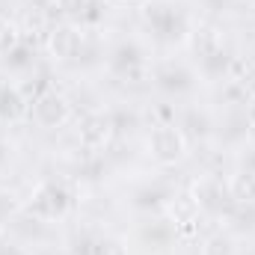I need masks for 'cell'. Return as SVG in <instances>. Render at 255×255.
Segmentation results:
<instances>
[{
  "instance_id": "21",
  "label": "cell",
  "mask_w": 255,
  "mask_h": 255,
  "mask_svg": "<svg viewBox=\"0 0 255 255\" xmlns=\"http://www.w3.org/2000/svg\"><path fill=\"white\" fill-rule=\"evenodd\" d=\"M107 119H110L113 133H128V130L136 128V116L133 113H125V110H113V113H107Z\"/></svg>"
},
{
  "instance_id": "13",
  "label": "cell",
  "mask_w": 255,
  "mask_h": 255,
  "mask_svg": "<svg viewBox=\"0 0 255 255\" xmlns=\"http://www.w3.org/2000/svg\"><path fill=\"white\" fill-rule=\"evenodd\" d=\"M229 223L235 232L255 235V202H235L229 211Z\"/></svg>"
},
{
  "instance_id": "15",
  "label": "cell",
  "mask_w": 255,
  "mask_h": 255,
  "mask_svg": "<svg viewBox=\"0 0 255 255\" xmlns=\"http://www.w3.org/2000/svg\"><path fill=\"white\" fill-rule=\"evenodd\" d=\"M229 193L235 202H255V172L253 169H241L238 175H232Z\"/></svg>"
},
{
  "instance_id": "12",
  "label": "cell",
  "mask_w": 255,
  "mask_h": 255,
  "mask_svg": "<svg viewBox=\"0 0 255 255\" xmlns=\"http://www.w3.org/2000/svg\"><path fill=\"white\" fill-rule=\"evenodd\" d=\"M110 133H113V128H110V119H107V116H89V119H83V125H80V139H83V145H89V148L104 145Z\"/></svg>"
},
{
  "instance_id": "5",
  "label": "cell",
  "mask_w": 255,
  "mask_h": 255,
  "mask_svg": "<svg viewBox=\"0 0 255 255\" xmlns=\"http://www.w3.org/2000/svg\"><path fill=\"white\" fill-rule=\"evenodd\" d=\"M193 202L199 205V211H208V214H229L235 205V199L229 193V181H223L217 175H202L193 184Z\"/></svg>"
},
{
  "instance_id": "14",
  "label": "cell",
  "mask_w": 255,
  "mask_h": 255,
  "mask_svg": "<svg viewBox=\"0 0 255 255\" xmlns=\"http://www.w3.org/2000/svg\"><path fill=\"white\" fill-rule=\"evenodd\" d=\"M172 235H175V226L169 223V220H151V223H145V229H142V241L151 247L154 244V250H163L169 241H172Z\"/></svg>"
},
{
  "instance_id": "20",
  "label": "cell",
  "mask_w": 255,
  "mask_h": 255,
  "mask_svg": "<svg viewBox=\"0 0 255 255\" xmlns=\"http://www.w3.org/2000/svg\"><path fill=\"white\" fill-rule=\"evenodd\" d=\"M21 42V33H18V27L12 24V21H6V18H0V57H6L15 45Z\"/></svg>"
},
{
  "instance_id": "10",
  "label": "cell",
  "mask_w": 255,
  "mask_h": 255,
  "mask_svg": "<svg viewBox=\"0 0 255 255\" xmlns=\"http://www.w3.org/2000/svg\"><path fill=\"white\" fill-rule=\"evenodd\" d=\"M172 199H175V193H172L169 184L154 181V184H142L139 190L133 193V208H136V211H148V214H154V211H163Z\"/></svg>"
},
{
  "instance_id": "1",
  "label": "cell",
  "mask_w": 255,
  "mask_h": 255,
  "mask_svg": "<svg viewBox=\"0 0 255 255\" xmlns=\"http://www.w3.org/2000/svg\"><path fill=\"white\" fill-rule=\"evenodd\" d=\"M142 21L151 33V39L163 48H175V45H184L187 36H190V21L187 15L175 6V3H166V0H151L142 6Z\"/></svg>"
},
{
  "instance_id": "24",
  "label": "cell",
  "mask_w": 255,
  "mask_h": 255,
  "mask_svg": "<svg viewBox=\"0 0 255 255\" xmlns=\"http://www.w3.org/2000/svg\"><path fill=\"white\" fill-rule=\"evenodd\" d=\"M202 3H205L211 12H232L241 0H202Z\"/></svg>"
},
{
  "instance_id": "27",
  "label": "cell",
  "mask_w": 255,
  "mask_h": 255,
  "mask_svg": "<svg viewBox=\"0 0 255 255\" xmlns=\"http://www.w3.org/2000/svg\"><path fill=\"white\" fill-rule=\"evenodd\" d=\"M9 166V145L6 142H0V172Z\"/></svg>"
},
{
  "instance_id": "19",
  "label": "cell",
  "mask_w": 255,
  "mask_h": 255,
  "mask_svg": "<svg viewBox=\"0 0 255 255\" xmlns=\"http://www.w3.org/2000/svg\"><path fill=\"white\" fill-rule=\"evenodd\" d=\"M202 255H235V241L229 235L217 232L202 244Z\"/></svg>"
},
{
  "instance_id": "26",
  "label": "cell",
  "mask_w": 255,
  "mask_h": 255,
  "mask_svg": "<svg viewBox=\"0 0 255 255\" xmlns=\"http://www.w3.org/2000/svg\"><path fill=\"white\" fill-rule=\"evenodd\" d=\"M0 255H27L24 247H18L15 241H0Z\"/></svg>"
},
{
  "instance_id": "3",
  "label": "cell",
  "mask_w": 255,
  "mask_h": 255,
  "mask_svg": "<svg viewBox=\"0 0 255 255\" xmlns=\"http://www.w3.org/2000/svg\"><path fill=\"white\" fill-rule=\"evenodd\" d=\"M148 154L154 163L160 166H175L184 160L187 154V136L181 133V128L175 122H163V125H154L148 133Z\"/></svg>"
},
{
  "instance_id": "2",
  "label": "cell",
  "mask_w": 255,
  "mask_h": 255,
  "mask_svg": "<svg viewBox=\"0 0 255 255\" xmlns=\"http://www.w3.org/2000/svg\"><path fill=\"white\" fill-rule=\"evenodd\" d=\"M27 211L36 217V220H45V223H54V220H65L71 214V193L65 184L60 181H42L30 202H27Z\"/></svg>"
},
{
  "instance_id": "23",
  "label": "cell",
  "mask_w": 255,
  "mask_h": 255,
  "mask_svg": "<svg viewBox=\"0 0 255 255\" xmlns=\"http://www.w3.org/2000/svg\"><path fill=\"white\" fill-rule=\"evenodd\" d=\"M101 18H104V6H101L98 0H89V6H86V12H83L80 21H83V24H98Z\"/></svg>"
},
{
  "instance_id": "18",
  "label": "cell",
  "mask_w": 255,
  "mask_h": 255,
  "mask_svg": "<svg viewBox=\"0 0 255 255\" xmlns=\"http://www.w3.org/2000/svg\"><path fill=\"white\" fill-rule=\"evenodd\" d=\"M89 255H128V244L116 235H104L92 241V253Z\"/></svg>"
},
{
  "instance_id": "6",
  "label": "cell",
  "mask_w": 255,
  "mask_h": 255,
  "mask_svg": "<svg viewBox=\"0 0 255 255\" xmlns=\"http://www.w3.org/2000/svg\"><path fill=\"white\" fill-rule=\"evenodd\" d=\"M30 116L42 128H60L71 116V104H68V98L60 95L57 89H45L42 95H36L30 101Z\"/></svg>"
},
{
  "instance_id": "17",
  "label": "cell",
  "mask_w": 255,
  "mask_h": 255,
  "mask_svg": "<svg viewBox=\"0 0 255 255\" xmlns=\"http://www.w3.org/2000/svg\"><path fill=\"white\" fill-rule=\"evenodd\" d=\"M181 133H184V136H187V139H196V136H199V139H202V136H208V130H211V122H208V116H205V113H199V116H196V110H190V113H187V116H184V122H181Z\"/></svg>"
},
{
  "instance_id": "9",
  "label": "cell",
  "mask_w": 255,
  "mask_h": 255,
  "mask_svg": "<svg viewBox=\"0 0 255 255\" xmlns=\"http://www.w3.org/2000/svg\"><path fill=\"white\" fill-rule=\"evenodd\" d=\"M229 68H232V54L217 39H211L199 48V74L205 80H226Z\"/></svg>"
},
{
  "instance_id": "11",
  "label": "cell",
  "mask_w": 255,
  "mask_h": 255,
  "mask_svg": "<svg viewBox=\"0 0 255 255\" xmlns=\"http://www.w3.org/2000/svg\"><path fill=\"white\" fill-rule=\"evenodd\" d=\"M27 110H30L27 95H24L15 83L0 80V122H15V119H21Z\"/></svg>"
},
{
  "instance_id": "8",
  "label": "cell",
  "mask_w": 255,
  "mask_h": 255,
  "mask_svg": "<svg viewBox=\"0 0 255 255\" xmlns=\"http://www.w3.org/2000/svg\"><path fill=\"white\" fill-rule=\"evenodd\" d=\"M80 48H83V33L74 24H57V27H51V33H48V51H51L54 60L68 63V60H74L80 54Z\"/></svg>"
},
{
  "instance_id": "16",
  "label": "cell",
  "mask_w": 255,
  "mask_h": 255,
  "mask_svg": "<svg viewBox=\"0 0 255 255\" xmlns=\"http://www.w3.org/2000/svg\"><path fill=\"white\" fill-rule=\"evenodd\" d=\"M3 63L9 71H30L33 65H36V51L27 45V42H18L6 57H3Z\"/></svg>"
},
{
  "instance_id": "7",
  "label": "cell",
  "mask_w": 255,
  "mask_h": 255,
  "mask_svg": "<svg viewBox=\"0 0 255 255\" xmlns=\"http://www.w3.org/2000/svg\"><path fill=\"white\" fill-rule=\"evenodd\" d=\"M196 71L187 68L184 63H163L154 68V86L163 92V95H187L196 89Z\"/></svg>"
},
{
  "instance_id": "25",
  "label": "cell",
  "mask_w": 255,
  "mask_h": 255,
  "mask_svg": "<svg viewBox=\"0 0 255 255\" xmlns=\"http://www.w3.org/2000/svg\"><path fill=\"white\" fill-rule=\"evenodd\" d=\"M12 208H15V202H12V196L9 193H0V226L9 220V214H12Z\"/></svg>"
},
{
  "instance_id": "4",
  "label": "cell",
  "mask_w": 255,
  "mask_h": 255,
  "mask_svg": "<svg viewBox=\"0 0 255 255\" xmlns=\"http://www.w3.org/2000/svg\"><path fill=\"white\" fill-rule=\"evenodd\" d=\"M110 71L116 74V77H122V80H139L142 74H145V68H148V57H145V48L139 45V42H133V39H125V42H119L113 51H110Z\"/></svg>"
},
{
  "instance_id": "28",
  "label": "cell",
  "mask_w": 255,
  "mask_h": 255,
  "mask_svg": "<svg viewBox=\"0 0 255 255\" xmlns=\"http://www.w3.org/2000/svg\"><path fill=\"white\" fill-rule=\"evenodd\" d=\"M244 169H253V172H255V154H250V157L244 160Z\"/></svg>"
},
{
  "instance_id": "22",
  "label": "cell",
  "mask_w": 255,
  "mask_h": 255,
  "mask_svg": "<svg viewBox=\"0 0 255 255\" xmlns=\"http://www.w3.org/2000/svg\"><path fill=\"white\" fill-rule=\"evenodd\" d=\"M57 6L63 9V15H68V18H83L89 0H57Z\"/></svg>"
}]
</instances>
